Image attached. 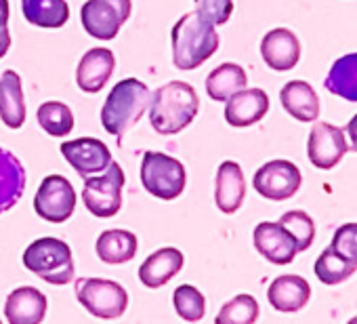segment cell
<instances>
[{
  "mask_svg": "<svg viewBox=\"0 0 357 324\" xmlns=\"http://www.w3.org/2000/svg\"><path fill=\"white\" fill-rule=\"evenodd\" d=\"M170 45L172 64L178 70H196L219 51L221 38L215 24L194 9L172 26Z\"/></svg>",
  "mask_w": 357,
  "mask_h": 324,
  "instance_id": "cell-1",
  "label": "cell"
},
{
  "mask_svg": "<svg viewBox=\"0 0 357 324\" xmlns=\"http://www.w3.org/2000/svg\"><path fill=\"white\" fill-rule=\"evenodd\" d=\"M200 99L192 84L181 80H170L155 89L149 101V122L160 135H176L198 116Z\"/></svg>",
  "mask_w": 357,
  "mask_h": 324,
  "instance_id": "cell-2",
  "label": "cell"
},
{
  "mask_svg": "<svg viewBox=\"0 0 357 324\" xmlns=\"http://www.w3.org/2000/svg\"><path fill=\"white\" fill-rule=\"evenodd\" d=\"M151 101V91L145 82L137 78H124L120 80L107 95L103 108H101V124L103 128L122 139V135L132 128L145 114Z\"/></svg>",
  "mask_w": 357,
  "mask_h": 324,
  "instance_id": "cell-3",
  "label": "cell"
},
{
  "mask_svg": "<svg viewBox=\"0 0 357 324\" xmlns=\"http://www.w3.org/2000/svg\"><path fill=\"white\" fill-rule=\"evenodd\" d=\"M24 265L49 284H68L74 278L72 249L59 238H38L24 253Z\"/></svg>",
  "mask_w": 357,
  "mask_h": 324,
  "instance_id": "cell-4",
  "label": "cell"
},
{
  "mask_svg": "<svg viewBox=\"0 0 357 324\" xmlns=\"http://www.w3.org/2000/svg\"><path fill=\"white\" fill-rule=\"evenodd\" d=\"M141 184L151 196L174 200L188 186V173L176 158L162 152H145L141 162Z\"/></svg>",
  "mask_w": 357,
  "mask_h": 324,
  "instance_id": "cell-5",
  "label": "cell"
},
{
  "mask_svg": "<svg viewBox=\"0 0 357 324\" xmlns=\"http://www.w3.org/2000/svg\"><path fill=\"white\" fill-rule=\"evenodd\" d=\"M76 297L86 311L101 320L120 318L128 307V295L124 286L105 278H78Z\"/></svg>",
  "mask_w": 357,
  "mask_h": 324,
  "instance_id": "cell-6",
  "label": "cell"
},
{
  "mask_svg": "<svg viewBox=\"0 0 357 324\" xmlns=\"http://www.w3.org/2000/svg\"><path fill=\"white\" fill-rule=\"evenodd\" d=\"M124 171L118 162H109V167L101 171L97 177H84L82 188V200L86 211H91L95 217L107 219L114 217L122 207V188H124Z\"/></svg>",
  "mask_w": 357,
  "mask_h": 324,
  "instance_id": "cell-7",
  "label": "cell"
},
{
  "mask_svg": "<svg viewBox=\"0 0 357 324\" xmlns=\"http://www.w3.org/2000/svg\"><path fill=\"white\" fill-rule=\"evenodd\" d=\"M132 0H86L80 9L82 28L97 40H114L128 22Z\"/></svg>",
  "mask_w": 357,
  "mask_h": 324,
  "instance_id": "cell-8",
  "label": "cell"
},
{
  "mask_svg": "<svg viewBox=\"0 0 357 324\" xmlns=\"http://www.w3.org/2000/svg\"><path fill=\"white\" fill-rule=\"evenodd\" d=\"M34 211L40 219L51 223L68 221L76 211V192L72 184L61 175L45 177L34 198Z\"/></svg>",
  "mask_w": 357,
  "mask_h": 324,
  "instance_id": "cell-9",
  "label": "cell"
},
{
  "mask_svg": "<svg viewBox=\"0 0 357 324\" xmlns=\"http://www.w3.org/2000/svg\"><path fill=\"white\" fill-rule=\"evenodd\" d=\"M303 184L301 171L290 160H269L255 173L252 186L267 200H288Z\"/></svg>",
  "mask_w": 357,
  "mask_h": 324,
  "instance_id": "cell-10",
  "label": "cell"
},
{
  "mask_svg": "<svg viewBox=\"0 0 357 324\" xmlns=\"http://www.w3.org/2000/svg\"><path fill=\"white\" fill-rule=\"evenodd\" d=\"M347 152H349V145H347L342 126H334L330 122H317L311 128L309 141H307V154L313 167L321 171L334 169L344 158Z\"/></svg>",
  "mask_w": 357,
  "mask_h": 324,
  "instance_id": "cell-11",
  "label": "cell"
},
{
  "mask_svg": "<svg viewBox=\"0 0 357 324\" xmlns=\"http://www.w3.org/2000/svg\"><path fill=\"white\" fill-rule=\"evenodd\" d=\"M61 154L80 177H91L95 173H101L112 162L109 147L95 137H80L74 141H66L61 143Z\"/></svg>",
  "mask_w": 357,
  "mask_h": 324,
  "instance_id": "cell-12",
  "label": "cell"
},
{
  "mask_svg": "<svg viewBox=\"0 0 357 324\" xmlns=\"http://www.w3.org/2000/svg\"><path fill=\"white\" fill-rule=\"evenodd\" d=\"M255 249L275 265H288L294 261L298 249L294 238L275 221H261L252 234Z\"/></svg>",
  "mask_w": 357,
  "mask_h": 324,
  "instance_id": "cell-13",
  "label": "cell"
},
{
  "mask_svg": "<svg viewBox=\"0 0 357 324\" xmlns=\"http://www.w3.org/2000/svg\"><path fill=\"white\" fill-rule=\"evenodd\" d=\"M261 55L271 70L288 72L301 59V43L288 28H275L265 34L261 43Z\"/></svg>",
  "mask_w": 357,
  "mask_h": 324,
  "instance_id": "cell-14",
  "label": "cell"
},
{
  "mask_svg": "<svg viewBox=\"0 0 357 324\" xmlns=\"http://www.w3.org/2000/svg\"><path fill=\"white\" fill-rule=\"evenodd\" d=\"M269 112V97L263 89H242L227 99L225 120L236 128L257 124Z\"/></svg>",
  "mask_w": 357,
  "mask_h": 324,
  "instance_id": "cell-15",
  "label": "cell"
},
{
  "mask_svg": "<svg viewBox=\"0 0 357 324\" xmlns=\"http://www.w3.org/2000/svg\"><path fill=\"white\" fill-rule=\"evenodd\" d=\"M116 68V57L109 49L97 47L82 55L78 70H76V82L84 93H99L107 80L112 78Z\"/></svg>",
  "mask_w": 357,
  "mask_h": 324,
  "instance_id": "cell-16",
  "label": "cell"
},
{
  "mask_svg": "<svg viewBox=\"0 0 357 324\" xmlns=\"http://www.w3.org/2000/svg\"><path fill=\"white\" fill-rule=\"evenodd\" d=\"M246 196V179L242 173V167L238 162H223L217 171V182H215V202L221 213L231 215L236 213Z\"/></svg>",
  "mask_w": 357,
  "mask_h": 324,
  "instance_id": "cell-17",
  "label": "cell"
},
{
  "mask_svg": "<svg viewBox=\"0 0 357 324\" xmlns=\"http://www.w3.org/2000/svg\"><path fill=\"white\" fill-rule=\"evenodd\" d=\"M267 299L273 309L284 311V314H294V311H301L309 303L311 286L305 278L286 274L271 282L267 290Z\"/></svg>",
  "mask_w": 357,
  "mask_h": 324,
  "instance_id": "cell-18",
  "label": "cell"
},
{
  "mask_svg": "<svg viewBox=\"0 0 357 324\" xmlns=\"http://www.w3.org/2000/svg\"><path fill=\"white\" fill-rule=\"evenodd\" d=\"M47 314V297L34 286L15 288L5 303V316L11 324H38Z\"/></svg>",
  "mask_w": 357,
  "mask_h": 324,
  "instance_id": "cell-19",
  "label": "cell"
},
{
  "mask_svg": "<svg viewBox=\"0 0 357 324\" xmlns=\"http://www.w3.org/2000/svg\"><path fill=\"white\" fill-rule=\"evenodd\" d=\"M185 257L178 249L166 246L151 253L139 267V280L149 288H160L181 272Z\"/></svg>",
  "mask_w": 357,
  "mask_h": 324,
  "instance_id": "cell-20",
  "label": "cell"
},
{
  "mask_svg": "<svg viewBox=\"0 0 357 324\" xmlns=\"http://www.w3.org/2000/svg\"><path fill=\"white\" fill-rule=\"evenodd\" d=\"M26 169L15 154L0 147V215L11 211L26 192Z\"/></svg>",
  "mask_w": 357,
  "mask_h": 324,
  "instance_id": "cell-21",
  "label": "cell"
},
{
  "mask_svg": "<svg viewBox=\"0 0 357 324\" xmlns=\"http://www.w3.org/2000/svg\"><path fill=\"white\" fill-rule=\"evenodd\" d=\"M280 101L284 110L301 122H313L319 116V97L315 89L305 80H292L284 84Z\"/></svg>",
  "mask_w": 357,
  "mask_h": 324,
  "instance_id": "cell-22",
  "label": "cell"
},
{
  "mask_svg": "<svg viewBox=\"0 0 357 324\" xmlns=\"http://www.w3.org/2000/svg\"><path fill=\"white\" fill-rule=\"evenodd\" d=\"M0 118L9 128H20L26 122L22 76L15 70H7L0 76Z\"/></svg>",
  "mask_w": 357,
  "mask_h": 324,
  "instance_id": "cell-23",
  "label": "cell"
},
{
  "mask_svg": "<svg viewBox=\"0 0 357 324\" xmlns=\"http://www.w3.org/2000/svg\"><path fill=\"white\" fill-rule=\"evenodd\" d=\"M97 255L101 261L116 265V263H126L132 261L137 251H139V242L137 236L132 232L126 230H105L99 238H97Z\"/></svg>",
  "mask_w": 357,
  "mask_h": 324,
  "instance_id": "cell-24",
  "label": "cell"
},
{
  "mask_svg": "<svg viewBox=\"0 0 357 324\" xmlns=\"http://www.w3.org/2000/svg\"><path fill=\"white\" fill-rule=\"evenodd\" d=\"M246 70L238 64H221L206 78V93L215 101H227L238 91L246 89Z\"/></svg>",
  "mask_w": 357,
  "mask_h": 324,
  "instance_id": "cell-25",
  "label": "cell"
},
{
  "mask_svg": "<svg viewBox=\"0 0 357 324\" xmlns=\"http://www.w3.org/2000/svg\"><path fill=\"white\" fill-rule=\"evenodd\" d=\"M22 11L26 22L36 28H61L70 20L66 0H22Z\"/></svg>",
  "mask_w": 357,
  "mask_h": 324,
  "instance_id": "cell-26",
  "label": "cell"
},
{
  "mask_svg": "<svg viewBox=\"0 0 357 324\" xmlns=\"http://www.w3.org/2000/svg\"><path fill=\"white\" fill-rule=\"evenodd\" d=\"M324 87L347 101H357V53H347L334 61Z\"/></svg>",
  "mask_w": 357,
  "mask_h": 324,
  "instance_id": "cell-27",
  "label": "cell"
},
{
  "mask_svg": "<svg viewBox=\"0 0 357 324\" xmlns=\"http://www.w3.org/2000/svg\"><path fill=\"white\" fill-rule=\"evenodd\" d=\"M315 276L324 282V284H340L347 278H351L357 270V263L349 261L347 257H342L340 253H336L332 246H328L315 261L313 265Z\"/></svg>",
  "mask_w": 357,
  "mask_h": 324,
  "instance_id": "cell-28",
  "label": "cell"
},
{
  "mask_svg": "<svg viewBox=\"0 0 357 324\" xmlns=\"http://www.w3.org/2000/svg\"><path fill=\"white\" fill-rule=\"evenodd\" d=\"M38 124L53 137H66L74 128V114L61 101H47L36 112Z\"/></svg>",
  "mask_w": 357,
  "mask_h": 324,
  "instance_id": "cell-29",
  "label": "cell"
},
{
  "mask_svg": "<svg viewBox=\"0 0 357 324\" xmlns=\"http://www.w3.org/2000/svg\"><path fill=\"white\" fill-rule=\"evenodd\" d=\"M259 303L252 295H238L217 314V324H255L259 320Z\"/></svg>",
  "mask_w": 357,
  "mask_h": 324,
  "instance_id": "cell-30",
  "label": "cell"
},
{
  "mask_svg": "<svg viewBox=\"0 0 357 324\" xmlns=\"http://www.w3.org/2000/svg\"><path fill=\"white\" fill-rule=\"evenodd\" d=\"M172 305H174L176 314L181 316L185 322H198L206 314V299L192 284H183V286L174 288V293H172Z\"/></svg>",
  "mask_w": 357,
  "mask_h": 324,
  "instance_id": "cell-31",
  "label": "cell"
},
{
  "mask_svg": "<svg viewBox=\"0 0 357 324\" xmlns=\"http://www.w3.org/2000/svg\"><path fill=\"white\" fill-rule=\"evenodd\" d=\"M296 242V249L298 253L301 251H307L311 244H313V238H315V223L313 219L305 213V211H288L280 217L278 221Z\"/></svg>",
  "mask_w": 357,
  "mask_h": 324,
  "instance_id": "cell-32",
  "label": "cell"
},
{
  "mask_svg": "<svg viewBox=\"0 0 357 324\" xmlns=\"http://www.w3.org/2000/svg\"><path fill=\"white\" fill-rule=\"evenodd\" d=\"M336 253L347 257L349 261L357 263V223H344L334 232L332 244Z\"/></svg>",
  "mask_w": 357,
  "mask_h": 324,
  "instance_id": "cell-33",
  "label": "cell"
},
{
  "mask_svg": "<svg viewBox=\"0 0 357 324\" xmlns=\"http://www.w3.org/2000/svg\"><path fill=\"white\" fill-rule=\"evenodd\" d=\"M196 11H200L215 26H223L229 22L234 13V0H194Z\"/></svg>",
  "mask_w": 357,
  "mask_h": 324,
  "instance_id": "cell-34",
  "label": "cell"
},
{
  "mask_svg": "<svg viewBox=\"0 0 357 324\" xmlns=\"http://www.w3.org/2000/svg\"><path fill=\"white\" fill-rule=\"evenodd\" d=\"M11 49V32L7 26H0V59H3Z\"/></svg>",
  "mask_w": 357,
  "mask_h": 324,
  "instance_id": "cell-35",
  "label": "cell"
},
{
  "mask_svg": "<svg viewBox=\"0 0 357 324\" xmlns=\"http://www.w3.org/2000/svg\"><path fill=\"white\" fill-rule=\"evenodd\" d=\"M347 135H349V141H351V147L357 149V114L351 118V122L347 124Z\"/></svg>",
  "mask_w": 357,
  "mask_h": 324,
  "instance_id": "cell-36",
  "label": "cell"
},
{
  "mask_svg": "<svg viewBox=\"0 0 357 324\" xmlns=\"http://www.w3.org/2000/svg\"><path fill=\"white\" fill-rule=\"evenodd\" d=\"M9 15H11L9 0H0V26H7L9 24Z\"/></svg>",
  "mask_w": 357,
  "mask_h": 324,
  "instance_id": "cell-37",
  "label": "cell"
}]
</instances>
